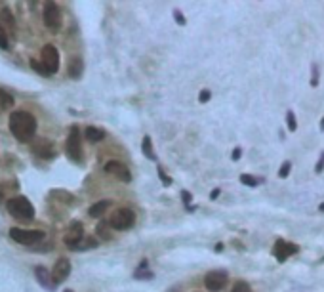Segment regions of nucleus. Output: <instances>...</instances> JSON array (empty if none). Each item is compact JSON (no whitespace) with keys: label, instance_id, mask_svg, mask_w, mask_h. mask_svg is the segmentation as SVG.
I'll list each match as a JSON object with an SVG mask.
<instances>
[{"label":"nucleus","instance_id":"b1692460","mask_svg":"<svg viewBox=\"0 0 324 292\" xmlns=\"http://www.w3.org/2000/svg\"><path fill=\"white\" fill-rule=\"evenodd\" d=\"M286 124H288V130L296 132V128H298V122H296V115H294L292 111H288V113H286Z\"/></svg>","mask_w":324,"mask_h":292},{"label":"nucleus","instance_id":"4be33fe9","mask_svg":"<svg viewBox=\"0 0 324 292\" xmlns=\"http://www.w3.org/2000/svg\"><path fill=\"white\" fill-rule=\"evenodd\" d=\"M95 246H97V241H95L94 237H88L80 243L79 250H90V248H95Z\"/></svg>","mask_w":324,"mask_h":292},{"label":"nucleus","instance_id":"20e7f679","mask_svg":"<svg viewBox=\"0 0 324 292\" xmlns=\"http://www.w3.org/2000/svg\"><path fill=\"white\" fill-rule=\"evenodd\" d=\"M65 151L67 157L75 160V163H82V143H80V130L79 126H73L69 130V138L65 143Z\"/></svg>","mask_w":324,"mask_h":292},{"label":"nucleus","instance_id":"72a5a7b5","mask_svg":"<svg viewBox=\"0 0 324 292\" xmlns=\"http://www.w3.org/2000/svg\"><path fill=\"white\" fill-rule=\"evenodd\" d=\"M182 197H183V203H187V205H189V203H191V193H189V191H183Z\"/></svg>","mask_w":324,"mask_h":292},{"label":"nucleus","instance_id":"bb28decb","mask_svg":"<svg viewBox=\"0 0 324 292\" xmlns=\"http://www.w3.org/2000/svg\"><path fill=\"white\" fill-rule=\"evenodd\" d=\"M0 48H2V50H8V48H10L8 35H6V31L2 29V25H0Z\"/></svg>","mask_w":324,"mask_h":292},{"label":"nucleus","instance_id":"7c9ffc66","mask_svg":"<svg viewBox=\"0 0 324 292\" xmlns=\"http://www.w3.org/2000/svg\"><path fill=\"white\" fill-rule=\"evenodd\" d=\"M322 168H324V153L320 155V158H318V163H316L315 172H316V174H320V172H322Z\"/></svg>","mask_w":324,"mask_h":292},{"label":"nucleus","instance_id":"2eb2a0df","mask_svg":"<svg viewBox=\"0 0 324 292\" xmlns=\"http://www.w3.org/2000/svg\"><path fill=\"white\" fill-rule=\"evenodd\" d=\"M82 71H84L82 57H79V55L71 57V59H69V77L77 80V79H80V77H82Z\"/></svg>","mask_w":324,"mask_h":292},{"label":"nucleus","instance_id":"58836bf2","mask_svg":"<svg viewBox=\"0 0 324 292\" xmlns=\"http://www.w3.org/2000/svg\"><path fill=\"white\" fill-rule=\"evenodd\" d=\"M0 201H2V193H0Z\"/></svg>","mask_w":324,"mask_h":292},{"label":"nucleus","instance_id":"f257e3e1","mask_svg":"<svg viewBox=\"0 0 324 292\" xmlns=\"http://www.w3.org/2000/svg\"><path fill=\"white\" fill-rule=\"evenodd\" d=\"M8 126L17 142H31L37 134V119L29 111H14L10 115Z\"/></svg>","mask_w":324,"mask_h":292},{"label":"nucleus","instance_id":"f8f14e48","mask_svg":"<svg viewBox=\"0 0 324 292\" xmlns=\"http://www.w3.org/2000/svg\"><path fill=\"white\" fill-rule=\"evenodd\" d=\"M294 252H298V246L290 245V243H284L282 239H278L277 243H275V248H273V254L278 258V262H286V258Z\"/></svg>","mask_w":324,"mask_h":292},{"label":"nucleus","instance_id":"1a4fd4ad","mask_svg":"<svg viewBox=\"0 0 324 292\" xmlns=\"http://www.w3.org/2000/svg\"><path fill=\"white\" fill-rule=\"evenodd\" d=\"M103 170L107 174H111V176H115V178L122 180L124 183L132 182V174L128 170V166L124 163H120V160H109L107 165L103 166Z\"/></svg>","mask_w":324,"mask_h":292},{"label":"nucleus","instance_id":"2f4dec72","mask_svg":"<svg viewBox=\"0 0 324 292\" xmlns=\"http://www.w3.org/2000/svg\"><path fill=\"white\" fill-rule=\"evenodd\" d=\"M158 176H160V180H162V183H164V185H170V183H172V180H170V178H168V176L162 172V170H158Z\"/></svg>","mask_w":324,"mask_h":292},{"label":"nucleus","instance_id":"412c9836","mask_svg":"<svg viewBox=\"0 0 324 292\" xmlns=\"http://www.w3.org/2000/svg\"><path fill=\"white\" fill-rule=\"evenodd\" d=\"M0 21H4V23L10 25V27H14V25H16V21H14V16H12V12H10L8 8L0 10Z\"/></svg>","mask_w":324,"mask_h":292},{"label":"nucleus","instance_id":"5701e85b","mask_svg":"<svg viewBox=\"0 0 324 292\" xmlns=\"http://www.w3.org/2000/svg\"><path fill=\"white\" fill-rule=\"evenodd\" d=\"M240 182L244 183V185L256 187V185H258V183L261 182V180H258V178H254V176H248V174H242V176H240Z\"/></svg>","mask_w":324,"mask_h":292},{"label":"nucleus","instance_id":"cd10ccee","mask_svg":"<svg viewBox=\"0 0 324 292\" xmlns=\"http://www.w3.org/2000/svg\"><path fill=\"white\" fill-rule=\"evenodd\" d=\"M97 233H99L103 239H111V233L107 231V223H105V221H101V223L97 225Z\"/></svg>","mask_w":324,"mask_h":292},{"label":"nucleus","instance_id":"ddd939ff","mask_svg":"<svg viewBox=\"0 0 324 292\" xmlns=\"http://www.w3.org/2000/svg\"><path fill=\"white\" fill-rule=\"evenodd\" d=\"M34 275H37L39 283L42 284L46 290H56V283H54V279H52V273H50L44 266H37V268H34Z\"/></svg>","mask_w":324,"mask_h":292},{"label":"nucleus","instance_id":"a878e982","mask_svg":"<svg viewBox=\"0 0 324 292\" xmlns=\"http://www.w3.org/2000/svg\"><path fill=\"white\" fill-rule=\"evenodd\" d=\"M231 292H252V288H250V284L246 283V281H237Z\"/></svg>","mask_w":324,"mask_h":292},{"label":"nucleus","instance_id":"f704fd0d","mask_svg":"<svg viewBox=\"0 0 324 292\" xmlns=\"http://www.w3.org/2000/svg\"><path fill=\"white\" fill-rule=\"evenodd\" d=\"M316 80H318V71L316 67H313V86H316Z\"/></svg>","mask_w":324,"mask_h":292},{"label":"nucleus","instance_id":"0eeeda50","mask_svg":"<svg viewBox=\"0 0 324 292\" xmlns=\"http://www.w3.org/2000/svg\"><path fill=\"white\" fill-rule=\"evenodd\" d=\"M63 241H65V245H67V248L79 250L80 243L84 241V229H82V223H80V221H73L71 225H69Z\"/></svg>","mask_w":324,"mask_h":292},{"label":"nucleus","instance_id":"dca6fc26","mask_svg":"<svg viewBox=\"0 0 324 292\" xmlns=\"http://www.w3.org/2000/svg\"><path fill=\"white\" fill-rule=\"evenodd\" d=\"M109 201H99V203H95V205L90 206V210H88V214L92 216V218H101L103 214L107 212V208H109Z\"/></svg>","mask_w":324,"mask_h":292},{"label":"nucleus","instance_id":"a211bd4d","mask_svg":"<svg viewBox=\"0 0 324 292\" xmlns=\"http://www.w3.org/2000/svg\"><path fill=\"white\" fill-rule=\"evenodd\" d=\"M0 107L2 109L14 107V95L10 94L8 90H4V88H0Z\"/></svg>","mask_w":324,"mask_h":292},{"label":"nucleus","instance_id":"f03ea898","mask_svg":"<svg viewBox=\"0 0 324 292\" xmlns=\"http://www.w3.org/2000/svg\"><path fill=\"white\" fill-rule=\"evenodd\" d=\"M6 208H8L10 216H14L16 220L19 221H31L34 218V206L31 205V201L27 197H12L6 203Z\"/></svg>","mask_w":324,"mask_h":292},{"label":"nucleus","instance_id":"f3484780","mask_svg":"<svg viewBox=\"0 0 324 292\" xmlns=\"http://www.w3.org/2000/svg\"><path fill=\"white\" fill-rule=\"evenodd\" d=\"M84 136H86L88 142H101L103 138H105V132H103L101 128H95V126H88L86 130H84Z\"/></svg>","mask_w":324,"mask_h":292},{"label":"nucleus","instance_id":"e433bc0d","mask_svg":"<svg viewBox=\"0 0 324 292\" xmlns=\"http://www.w3.org/2000/svg\"><path fill=\"white\" fill-rule=\"evenodd\" d=\"M218 195H220V189H213L212 195H210V199H218Z\"/></svg>","mask_w":324,"mask_h":292},{"label":"nucleus","instance_id":"c85d7f7f","mask_svg":"<svg viewBox=\"0 0 324 292\" xmlns=\"http://www.w3.org/2000/svg\"><path fill=\"white\" fill-rule=\"evenodd\" d=\"M290 170H292V163H288L286 160L284 165H282V168H280V172H278V176L284 180V178H288V174H290Z\"/></svg>","mask_w":324,"mask_h":292},{"label":"nucleus","instance_id":"39448f33","mask_svg":"<svg viewBox=\"0 0 324 292\" xmlns=\"http://www.w3.org/2000/svg\"><path fill=\"white\" fill-rule=\"evenodd\" d=\"M135 223V214L130 210V208H119L117 212L111 216V228L119 229V231H124V229H130Z\"/></svg>","mask_w":324,"mask_h":292},{"label":"nucleus","instance_id":"9d476101","mask_svg":"<svg viewBox=\"0 0 324 292\" xmlns=\"http://www.w3.org/2000/svg\"><path fill=\"white\" fill-rule=\"evenodd\" d=\"M227 273L225 271H210L204 279L206 288L210 292H222L225 286H227Z\"/></svg>","mask_w":324,"mask_h":292},{"label":"nucleus","instance_id":"c9c22d12","mask_svg":"<svg viewBox=\"0 0 324 292\" xmlns=\"http://www.w3.org/2000/svg\"><path fill=\"white\" fill-rule=\"evenodd\" d=\"M238 158H240V149L237 147V149L233 151V160H238Z\"/></svg>","mask_w":324,"mask_h":292},{"label":"nucleus","instance_id":"6ab92c4d","mask_svg":"<svg viewBox=\"0 0 324 292\" xmlns=\"http://www.w3.org/2000/svg\"><path fill=\"white\" fill-rule=\"evenodd\" d=\"M147 262H141V266H139V268H137V271H135L134 273V277L135 279H153V273H151V271H147Z\"/></svg>","mask_w":324,"mask_h":292},{"label":"nucleus","instance_id":"4468645a","mask_svg":"<svg viewBox=\"0 0 324 292\" xmlns=\"http://www.w3.org/2000/svg\"><path fill=\"white\" fill-rule=\"evenodd\" d=\"M34 153L40 155V157H44V158H52L54 155H56L54 145L48 142V140H40V142L34 143Z\"/></svg>","mask_w":324,"mask_h":292},{"label":"nucleus","instance_id":"473e14b6","mask_svg":"<svg viewBox=\"0 0 324 292\" xmlns=\"http://www.w3.org/2000/svg\"><path fill=\"white\" fill-rule=\"evenodd\" d=\"M198 100H200L202 103H206L208 100H210V92H208V90H202V92H200V95H198Z\"/></svg>","mask_w":324,"mask_h":292},{"label":"nucleus","instance_id":"9b49d317","mask_svg":"<svg viewBox=\"0 0 324 292\" xmlns=\"http://www.w3.org/2000/svg\"><path fill=\"white\" fill-rule=\"evenodd\" d=\"M71 275V262L67 260V258H59L56 262V266L52 269V279H54V283L59 284L67 281V277Z\"/></svg>","mask_w":324,"mask_h":292},{"label":"nucleus","instance_id":"c756f323","mask_svg":"<svg viewBox=\"0 0 324 292\" xmlns=\"http://www.w3.org/2000/svg\"><path fill=\"white\" fill-rule=\"evenodd\" d=\"M174 17H175V21H177V25H185V17L182 16V12H179V10H175L174 12Z\"/></svg>","mask_w":324,"mask_h":292},{"label":"nucleus","instance_id":"aec40b11","mask_svg":"<svg viewBox=\"0 0 324 292\" xmlns=\"http://www.w3.org/2000/svg\"><path fill=\"white\" fill-rule=\"evenodd\" d=\"M141 147H143V153H145V157L151 158V160H155V153H153V147H151V138H149V136H145V138H143Z\"/></svg>","mask_w":324,"mask_h":292},{"label":"nucleus","instance_id":"423d86ee","mask_svg":"<svg viewBox=\"0 0 324 292\" xmlns=\"http://www.w3.org/2000/svg\"><path fill=\"white\" fill-rule=\"evenodd\" d=\"M42 17H44V25L52 31H57L61 27V10L56 2H46L44 4V12H42Z\"/></svg>","mask_w":324,"mask_h":292},{"label":"nucleus","instance_id":"6e6552de","mask_svg":"<svg viewBox=\"0 0 324 292\" xmlns=\"http://www.w3.org/2000/svg\"><path fill=\"white\" fill-rule=\"evenodd\" d=\"M42 65L46 67L48 75H54L59 69V52L54 44H46L42 48Z\"/></svg>","mask_w":324,"mask_h":292},{"label":"nucleus","instance_id":"393cba45","mask_svg":"<svg viewBox=\"0 0 324 292\" xmlns=\"http://www.w3.org/2000/svg\"><path fill=\"white\" fill-rule=\"evenodd\" d=\"M31 67L34 69L37 73H40V75H44V77H50L46 71V67L42 65V61H39V59H31Z\"/></svg>","mask_w":324,"mask_h":292},{"label":"nucleus","instance_id":"ea45409f","mask_svg":"<svg viewBox=\"0 0 324 292\" xmlns=\"http://www.w3.org/2000/svg\"><path fill=\"white\" fill-rule=\"evenodd\" d=\"M65 292H71V290H65Z\"/></svg>","mask_w":324,"mask_h":292},{"label":"nucleus","instance_id":"7ed1b4c3","mask_svg":"<svg viewBox=\"0 0 324 292\" xmlns=\"http://www.w3.org/2000/svg\"><path fill=\"white\" fill-rule=\"evenodd\" d=\"M10 237L14 239L19 245H37L40 241H44V231L39 229H23V228H14L10 229Z\"/></svg>","mask_w":324,"mask_h":292},{"label":"nucleus","instance_id":"4c0bfd02","mask_svg":"<svg viewBox=\"0 0 324 292\" xmlns=\"http://www.w3.org/2000/svg\"><path fill=\"white\" fill-rule=\"evenodd\" d=\"M320 130H324V119L320 120Z\"/></svg>","mask_w":324,"mask_h":292}]
</instances>
